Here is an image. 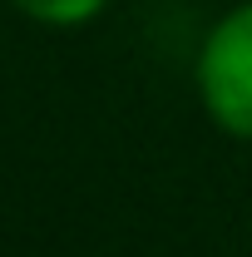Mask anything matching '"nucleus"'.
<instances>
[{
    "instance_id": "nucleus-2",
    "label": "nucleus",
    "mask_w": 252,
    "mask_h": 257,
    "mask_svg": "<svg viewBox=\"0 0 252 257\" xmlns=\"http://www.w3.org/2000/svg\"><path fill=\"white\" fill-rule=\"evenodd\" d=\"M40 30H84L109 10V0H5Z\"/></svg>"
},
{
    "instance_id": "nucleus-1",
    "label": "nucleus",
    "mask_w": 252,
    "mask_h": 257,
    "mask_svg": "<svg viewBox=\"0 0 252 257\" xmlns=\"http://www.w3.org/2000/svg\"><path fill=\"white\" fill-rule=\"evenodd\" d=\"M193 94L218 134L252 144V0L227 5L203 30L193 55Z\"/></svg>"
}]
</instances>
